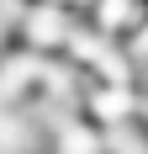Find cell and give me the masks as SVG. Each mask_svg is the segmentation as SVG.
<instances>
[{
    "label": "cell",
    "mask_w": 148,
    "mask_h": 154,
    "mask_svg": "<svg viewBox=\"0 0 148 154\" xmlns=\"http://www.w3.org/2000/svg\"><path fill=\"white\" fill-rule=\"evenodd\" d=\"M143 16H148V0H90L85 21H90L95 32H106V37L127 43V37L143 27Z\"/></svg>",
    "instance_id": "6da1fadb"
}]
</instances>
